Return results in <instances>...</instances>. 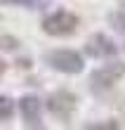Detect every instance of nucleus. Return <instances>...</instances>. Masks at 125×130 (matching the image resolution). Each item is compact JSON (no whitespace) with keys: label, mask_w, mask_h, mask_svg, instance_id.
I'll return each mask as SVG.
<instances>
[{"label":"nucleus","mask_w":125,"mask_h":130,"mask_svg":"<svg viewBox=\"0 0 125 130\" xmlns=\"http://www.w3.org/2000/svg\"><path fill=\"white\" fill-rule=\"evenodd\" d=\"M17 47H19V40H17V38H12V36H0V50L14 52Z\"/></svg>","instance_id":"obj_8"},{"label":"nucleus","mask_w":125,"mask_h":130,"mask_svg":"<svg viewBox=\"0 0 125 130\" xmlns=\"http://www.w3.org/2000/svg\"><path fill=\"white\" fill-rule=\"evenodd\" d=\"M45 64L50 69H54V71H59V73L76 76V73H80L85 69V59L76 50H61L59 47V50H50L45 55Z\"/></svg>","instance_id":"obj_2"},{"label":"nucleus","mask_w":125,"mask_h":130,"mask_svg":"<svg viewBox=\"0 0 125 130\" xmlns=\"http://www.w3.org/2000/svg\"><path fill=\"white\" fill-rule=\"evenodd\" d=\"M85 128H87V130H118L120 123H118V121H109V123H87Z\"/></svg>","instance_id":"obj_9"},{"label":"nucleus","mask_w":125,"mask_h":130,"mask_svg":"<svg viewBox=\"0 0 125 130\" xmlns=\"http://www.w3.org/2000/svg\"><path fill=\"white\" fill-rule=\"evenodd\" d=\"M111 24L116 28H120V31H125V12H116L111 14Z\"/></svg>","instance_id":"obj_11"},{"label":"nucleus","mask_w":125,"mask_h":130,"mask_svg":"<svg viewBox=\"0 0 125 130\" xmlns=\"http://www.w3.org/2000/svg\"><path fill=\"white\" fill-rule=\"evenodd\" d=\"M123 109H125V104H123Z\"/></svg>","instance_id":"obj_13"},{"label":"nucleus","mask_w":125,"mask_h":130,"mask_svg":"<svg viewBox=\"0 0 125 130\" xmlns=\"http://www.w3.org/2000/svg\"><path fill=\"white\" fill-rule=\"evenodd\" d=\"M123 76H125V64L123 62H109V64L99 66V69H95V71L90 73V90L95 95H104L123 78Z\"/></svg>","instance_id":"obj_1"},{"label":"nucleus","mask_w":125,"mask_h":130,"mask_svg":"<svg viewBox=\"0 0 125 130\" xmlns=\"http://www.w3.org/2000/svg\"><path fill=\"white\" fill-rule=\"evenodd\" d=\"M85 55L92 57V59H109V57L118 55V45L104 33H95L85 43Z\"/></svg>","instance_id":"obj_5"},{"label":"nucleus","mask_w":125,"mask_h":130,"mask_svg":"<svg viewBox=\"0 0 125 130\" xmlns=\"http://www.w3.org/2000/svg\"><path fill=\"white\" fill-rule=\"evenodd\" d=\"M3 73H5V64L0 62V76H3Z\"/></svg>","instance_id":"obj_12"},{"label":"nucleus","mask_w":125,"mask_h":130,"mask_svg":"<svg viewBox=\"0 0 125 130\" xmlns=\"http://www.w3.org/2000/svg\"><path fill=\"white\" fill-rule=\"evenodd\" d=\"M7 3H14V5H24V7H31V10H38L43 7L47 0H7Z\"/></svg>","instance_id":"obj_10"},{"label":"nucleus","mask_w":125,"mask_h":130,"mask_svg":"<svg viewBox=\"0 0 125 130\" xmlns=\"http://www.w3.org/2000/svg\"><path fill=\"white\" fill-rule=\"evenodd\" d=\"M78 24H80V19L76 17L73 12H68V10H57V12H52L47 14V17L43 19V31L52 36V38H66V36H73L76 33V28Z\"/></svg>","instance_id":"obj_3"},{"label":"nucleus","mask_w":125,"mask_h":130,"mask_svg":"<svg viewBox=\"0 0 125 130\" xmlns=\"http://www.w3.org/2000/svg\"><path fill=\"white\" fill-rule=\"evenodd\" d=\"M19 113L26 128H43V104L35 95H24L19 99Z\"/></svg>","instance_id":"obj_6"},{"label":"nucleus","mask_w":125,"mask_h":130,"mask_svg":"<svg viewBox=\"0 0 125 130\" xmlns=\"http://www.w3.org/2000/svg\"><path fill=\"white\" fill-rule=\"evenodd\" d=\"M14 116V102L10 97L0 95V121H10Z\"/></svg>","instance_id":"obj_7"},{"label":"nucleus","mask_w":125,"mask_h":130,"mask_svg":"<svg viewBox=\"0 0 125 130\" xmlns=\"http://www.w3.org/2000/svg\"><path fill=\"white\" fill-rule=\"evenodd\" d=\"M76 106H78V99H76L73 92H68V90H57V92H52L47 97V111L52 116H57L59 121H64V123L71 121Z\"/></svg>","instance_id":"obj_4"}]
</instances>
